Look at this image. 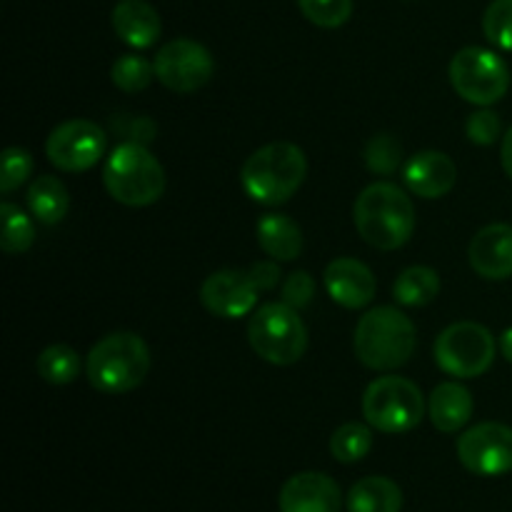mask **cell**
<instances>
[{
	"label": "cell",
	"mask_w": 512,
	"mask_h": 512,
	"mask_svg": "<svg viewBox=\"0 0 512 512\" xmlns=\"http://www.w3.org/2000/svg\"><path fill=\"white\" fill-rule=\"evenodd\" d=\"M440 293V275L433 268L425 265H413V268L403 270L393 285V295L400 305L408 308H420L438 298Z\"/></svg>",
	"instance_id": "23"
},
{
	"label": "cell",
	"mask_w": 512,
	"mask_h": 512,
	"mask_svg": "<svg viewBox=\"0 0 512 512\" xmlns=\"http://www.w3.org/2000/svg\"><path fill=\"white\" fill-rule=\"evenodd\" d=\"M458 460L473 475L498 478L512 470V428L503 423H480L458 440Z\"/></svg>",
	"instance_id": "12"
},
{
	"label": "cell",
	"mask_w": 512,
	"mask_h": 512,
	"mask_svg": "<svg viewBox=\"0 0 512 512\" xmlns=\"http://www.w3.org/2000/svg\"><path fill=\"white\" fill-rule=\"evenodd\" d=\"M308 175V160L295 143H268L248 155L240 170L245 195L260 205H283Z\"/></svg>",
	"instance_id": "2"
},
{
	"label": "cell",
	"mask_w": 512,
	"mask_h": 512,
	"mask_svg": "<svg viewBox=\"0 0 512 512\" xmlns=\"http://www.w3.org/2000/svg\"><path fill=\"white\" fill-rule=\"evenodd\" d=\"M323 283L330 298L348 310L365 308L375 298V290H378L373 270L355 258L333 260L325 268Z\"/></svg>",
	"instance_id": "15"
},
{
	"label": "cell",
	"mask_w": 512,
	"mask_h": 512,
	"mask_svg": "<svg viewBox=\"0 0 512 512\" xmlns=\"http://www.w3.org/2000/svg\"><path fill=\"white\" fill-rule=\"evenodd\" d=\"M103 183L110 198L118 203L145 208L163 195L165 170L143 143H123L105 160Z\"/></svg>",
	"instance_id": "5"
},
{
	"label": "cell",
	"mask_w": 512,
	"mask_h": 512,
	"mask_svg": "<svg viewBox=\"0 0 512 512\" xmlns=\"http://www.w3.org/2000/svg\"><path fill=\"white\" fill-rule=\"evenodd\" d=\"M500 353H503V358L508 360V363H512V328H508L500 335Z\"/></svg>",
	"instance_id": "37"
},
{
	"label": "cell",
	"mask_w": 512,
	"mask_h": 512,
	"mask_svg": "<svg viewBox=\"0 0 512 512\" xmlns=\"http://www.w3.org/2000/svg\"><path fill=\"white\" fill-rule=\"evenodd\" d=\"M363 415L370 428L388 435L410 433L425 415L423 393L415 383L400 375H383L373 380L363 395Z\"/></svg>",
	"instance_id": "7"
},
{
	"label": "cell",
	"mask_w": 512,
	"mask_h": 512,
	"mask_svg": "<svg viewBox=\"0 0 512 512\" xmlns=\"http://www.w3.org/2000/svg\"><path fill=\"white\" fill-rule=\"evenodd\" d=\"M470 265L485 280H505L512 275V225L493 223L478 230L468 250Z\"/></svg>",
	"instance_id": "17"
},
{
	"label": "cell",
	"mask_w": 512,
	"mask_h": 512,
	"mask_svg": "<svg viewBox=\"0 0 512 512\" xmlns=\"http://www.w3.org/2000/svg\"><path fill=\"white\" fill-rule=\"evenodd\" d=\"M258 243L273 260L288 263L303 250V230L290 215L268 213L258 220Z\"/></svg>",
	"instance_id": "20"
},
{
	"label": "cell",
	"mask_w": 512,
	"mask_h": 512,
	"mask_svg": "<svg viewBox=\"0 0 512 512\" xmlns=\"http://www.w3.org/2000/svg\"><path fill=\"white\" fill-rule=\"evenodd\" d=\"M33 173V155L25 148H8L3 153V175H0V190L13 193Z\"/></svg>",
	"instance_id": "31"
},
{
	"label": "cell",
	"mask_w": 512,
	"mask_h": 512,
	"mask_svg": "<svg viewBox=\"0 0 512 512\" xmlns=\"http://www.w3.org/2000/svg\"><path fill=\"white\" fill-rule=\"evenodd\" d=\"M150 370V350L135 333H110L85 358L90 385L105 395H123L138 388Z\"/></svg>",
	"instance_id": "3"
},
{
	"label": "cell",
	"mask_w": 512,
	"mask_h": 512,
	"mask_svg": "<svg viewBox=\"0 0 512 512\" xmlns=\"http://www.w3.org/2000/svg\"><path fill=\"white\" fill-rule=\"evenodd\" d=\"M110 78H113L115 88H120L123 93H140V90H145L153 83L155 65H150L143 55H120L113 63Z\"/></svg>",
	"instance_id": "27"
},
{
	"label": "cell",
	"mask_w": 512,
	"mask_h": 512,
	"mask_svg": "<svg viewBox=\"0 0 512 512\" xmlns=\"http://www.w3.org/2000/svg\"><path fill=\"white\" fill-rule=\"evenodd\" d=\"M258 285L248 270H218L200 285V303L218 318H243L258 305Z\"/></svg>",
	"instance_id": "13"
},
{
	"label": "cell",
	"mask_w": 512,
	"mask_h": 512,
	"mask_svg": "<svg viewBox=\"0 0 512 512\" xmlns=\"http://www.w3.org/2000/svg\"><path fill=\"white\" fill-rule=\"evenodd\" d=\"M500 160H503V170L512 178V128L503 135V150H500Z\"/></svg>",
	"instance_id": "36"
},
{
	"label": "cell",
	"mask_w": 512,
	"mask_h": 512,
	"mask_svg": "<svg viewBox=\"0 0 512 512\" xmlns=\"http://www.w3.org/2000/svg\"><path fill=\"white\" fill-rule=\"evenodd\" d=\"M428 413L440 433H458L473 418V395L460 383H440L430 395Z\"/></svg>",
	"instance_id": "19"
},
{
	"label": "cell",
	"mask_w": 512,
	"mask_h": 512,
	"mask_svg": "<svg viewBox=\"0 0 512 512\" xmlns=\"http://www.w3.org/2000/svg\"><path fill=\"white\" fill-rule=\"evenodd\" d=\"M485 38L503 50H512V0H493L483 15Z\"/></svg>",
	"instance_id": "30"
},
{
	"label": "cell",
	"mask_w": 512,
	"mask_h": 512,
	"mask_svg": "<svg viewBox=\"0 0 512 512\" xmlns=\"http://www.w3.org/2000/svg\"><path fill=\"white\" fill-rule=\"evenodd\" d=\"M120 133L130 138V143L148 145L155 138V123L150 118H120V125L113 123Z\"/></svg>",
	"instance_id": "34"
},
{
	"label": "cell",
	"mask_w": 512,
	"mask_h": 512,
	"mask_svg": "<svg viewBox=\"0 0 512 512\" xmlns=\"http://www.w3.org/2000/svg\"><path fill=\"white\" fill-rule=\"evenodd\" d=\"M495 360V338L480 323H455L435 340V363L453 378H478Z\"/></svg>",
	"instance_id": "9"
},
{
	"label": "cell",
	"mask_w": 512,
	"mask_h": 512,
	"mask_svg": "<svg viewBox=\"0 0 512 512\" xmlns=\"http://www.w3.org/2000/svg\"><path fill=\"white\" fill-rule=\"evenodd\" d=\"M360 238L378 250H398L413 238V200L393 183H373L358 195L353 208Z\"/></svg>",
	"instance_id": "1"
},
{
	"label": "cell",
	"mask_w": 512,
	"mask_h": 512,
	"mask_svg": "<svg viewBox=\"0 0 512 512\" xmlns=\"http://www.w3.org/2000/svg\"><path fill=\"white\" fill-rule=\"evenodd\" d=\"M415 325L398 308L380 305L365 313L355 328V355L370 370H395L415 353Z\"/></svg>",
	"instance_id": "4"
},
{
	"label": "cell",
	"mask_w": 512,
	"mask_h": 512,
	"mask_svg": "<svg viewBox=\"0 0 512 512\" xmlns=\"http://www.w3.org/2000/svg\"><path fill=\"white\" fill-rule=\"evenodd\" d=\"M450 83L460 98L483 108L505 98L510 88V70L498 53L470 45L458 50L450 60Z\"/></svg>",
	"instance_id": "8"
},
{
	"label": "cell",
	"mask_w": 512,
	"mask_h": 512,
	"mask_svg": "<svg viewBox=\"0 0 512 512\" xmlns=\"http://www.w3.org/2000/svg\"><path fill=\"white\" fill-rule=\"evenodd\" d=\"M113 30L130 48H150L163 33V20L148 0H120L113 8Z\"/></svg>",
	"instance_id": "18"
},
{
	"label": "cell",
	"mask_w": 512,
	"mask_h": 512,
	"mask_svg": "<svg viewBox=\"0 0 512 512\" xmlns=\"http://www.w3.org/2000/svg\"><path fill=\"white\" fill-rule=\"evenodd\" d=\"M403 180L410 193L425 200H435L448 195L458 180V168L453 160L440 150H423L413 155L403 168Z\"/></svg>",
	"instance_id": "16"
},
{
	"label": "cell",
	"mask_w": 512,
	"mask_h": 512,
	"mask_svg": "<svg viewBox=\"0 0 512 512\" xmlns=\"http://www.w3.org/2000/svg\"><path fill=\"white\" fill-rule=\"evenodd\" d=\"M25 200H28V208L35 215V220H40L43 225H58L68 215L70 208L68 188L55 175H40V178H35L33 185L28 188Z\"/></svg>",
	"instance_id": "22"
},
{
	"label": "cell",
	"mask_w": 512,
	"mask_h": 512,
	"mask_svg": "<svg viewBox=\"0 0 512 512\" xmlns=\"http://www.w3.org/2000/svg\"><path fill=\"white\" fill-rule=\"evenodd\" d=\"M373 450V430L360 423H345L330 438V453L338 463H358Z\"/></svg>",
	"instance_id": "25"
},
{
	"label": "cell",
	"mask_w": 512,
	"mask_h": 512,
	"mask_svg": "<svg viewBox=\"0 0 512 512\" xmlns=\"http://www.w3.org/2000/svg\"><path fill=\"white\" fill-rule=\"evenodd\" d=\"M105 153V133L93 120L60 123L45 143V155L63 173H83L100 163Z\"/></svg>",
	"instance_id": "11"
},
{
	"label": "cell",
	"mask_w": 512,
	"mask_h": 512,
	"mask_svg": "<svg viewBox=\"0 0 512 512\" xmlns=\"http://www.w3.org/2000/svg\"><path fill=\"white\" fill-rule=\"evenodd\" d=\"M248 340L255 355L273 365L298 363L308 348V328L288 303H265L253 310Z\"/></svg>",
	"instance_id": "6"
},
{
	"label": "cell",
	"mask_w": 512,
	"mask_h": 512,
	"mask_svg": "<svg viewBox=\"0 0 512 512\" xmlns=\"http://www.w3.org/2000/svg\"><path fill=\"white\" fill-rule=\"evenodd\" d=\"M500 130H503L500 115L488 108L475 110L468 118V123H465V133H468V138L475 145H493L500 138Z\"/></svg>",
	"instance_id": "32"
},
{
	"label": "cell",
	"mask_w": 512,
	"mask_h": 512,
	"mask_svg": "<svg viewBox=\"0 0 512 512\" xmlns=\"http://www.w3.org/2000/svg\"><path fill=\"white\" fill-rule=\"evenodd\" d=\"M298 8L313 25L333 30L350 20L353 0H298Z\"/></svg>",
	"instance_id": "29"
},
{
	"label": "cell",
	"mask_w": 512,
	"mask_h": 512,
	"mask_svg": "<svg viewBox=\"0 0 512 512\" xmlns=\"http://www.w3.org/2000/svg\"><path fill=\"white\" fill-rule=\"evenodd\" d=\"M38 375L50 385H68L80 375V355L70 345H50L38 355Z\"/></svg>",
	"instance_id": "24"
},
{
	"label": "cell",
	"mask_w": 512,
	"mask_h": 512,
	"mask_svg": "<svg viewBox=\"0 0 512 512\" xmlns=\"http://www.w3.org/2000/svg\"><path fill=\"white\" fill-rule=\"evenodd\" d=\"M348 512H400L403 510V490L383 475H370L350 488L345 500Z\"/></svg>",
	"instance_id": "21"
},
{
	"label": "cell",
	"mask_w": 512,
	"mask_h": 512,
	"mask_svg": "<svg viewBox=\"0 0 512 512\" xmlns=\"http://www.w3.org/2000/svg\"><path fill=\"white\" fill-rule=\"evenodd\" d=\"M280 512H340L343 495L325 473H298L280 488Z\"/></svg>",
	"instance_id": "14"
},
{
	"label": "cell",
	"mask_w": 512,
	"mask_h": 512,
	"mask_svg": "<svg viewBox=\"0 0 512 512\" xmlns=\"http://www.w3.org/2000/svg\"><path fill=\"white\" fill-rule=\"evenodd\" d=\"M0 220H3V235H0V248L8 255L25 253L35 243V225L18 205H0Z\"/></svg>",
	"instance_id": "26"
},
{
	"label": "cell",
	"mask_w": 512,
	"mask_h": 512,
	"mask_svg": "<svg viewBox=\"0 0 512 512\" xmlns=\"http://www.w3.org/2000/svg\"><path fill=\"white\" fill-rule=\"evenodd\" d=\"M403 163V145L395 135L378 133L365 145V165L375 175H393Z\"/></svg>",
	"instance_id": "28"
},
{
	"label": "cell",
	"mask_w": 512,
	"mask_h": 512,
	"mask_svg": "<svg viewBox=\"0 0 512 512\" xmlns=\"http://www.w3.org/2000/svg\"><path fill=\"white\" fill-rule=\"evenodd\" d=\"M315 295V280L308 270H295L285 278L283 283V303H288L290 308L300 310L313 300Z\"/></svg>",
	"instance_id": "33"
},
{
	"label": "cell",
	"mask_w": 512,
	"mask_h": 512,
	"mask_svg": "<svg viewBox=\"0 0 512 512\" xmlns=\"http://www.w3.org/2000/svg\"><path fill=\"white\" fill-rule=\"evenodd\" d=\"M155 78L173 93H195L215 73V60L205 45L190 38L165 43L153 60Z\"/></svg>",
	"instance_id": "10"
},
{
	"label": "cell",
	"mask_w": 512,
	"mask_h": 512,
	"mask_svg": "<svg viewBox=\"0 0 512 512\" xmlns=\"http://www.w3.org/2000/svg\"><path fill=\"white\" fill-rule=\"evenodd\" d=\"M250 278H253V283L258 285V290L263 293V290H273L275 285L280 283V268L275 263H270V260H260V263L250 265L248 268Z\"/></svg>",
	"instance_id": "35"
}]
</instances>
